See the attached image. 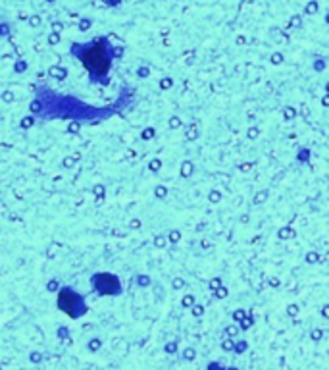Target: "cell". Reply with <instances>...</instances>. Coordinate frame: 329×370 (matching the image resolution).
<instances>
[{
  "mask_svg": "<svg viewBox=\"0 0 329 370\" xmlns=\"http://www.w3.org/2000/svg\"><path fill=\"white\" fill-rule=\"evenodd\" d=\"M56 305L64 314H67L70 319H81L87 312V303L85 297L81 295L79 291H75L73 288H62L58 291V299Z\"/></svg>",
  "mask_w": 329,
  "mask_h": 370,
  "instance_id": "obj_2",
  "label": "cell"
},
{
  "mask_svg": "<svg viewBox=\"0 0 329 370\" xmlns=\"http://www.w3.org/2000/svg\"><path fill=\"white\" fill-rule=\"evenodd\" d=\"M72 54L87 70L89 78L95 83L106 85L114 66V47L108 37H96L89 43H73Z\"/></svg>",
  "mask_w": 329,
  "mask_h": 370,
  "instance_id": "obj_1",
  "label": "cell"
},
{
  "mask_svg": "<svg viewBox=\"0 0 329 370\" xmlns=\"http://www.w3.org/2000/svg\"><path fill=\"white\" fill-rule=\"evenodd\" d=\"M91 285L95 288L98 295H120L122 293V282L116 274L110 272H98L91 278Z\"/></svg>",
  "mask_w": 329,
  "mask_h": 370,
  "instance_id": "obj_3",
  "label": "cell"
}]
</instances>
